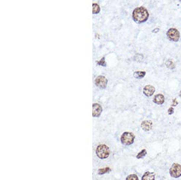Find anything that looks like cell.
I'll use <instances>...</instances> for the list:
<instances>
[{
    "label": "cell",
    "instance_id": "5",
    "mask_svg": "<svg viewBox=\"0 0 181 180\" xmlns=\"http://www.w3.org/2000/svg\"><path fill=\"white\" fill-rule=\"evenodd\" d=\"M180 32L175 28H170L167 32L168 39L173 42H177L180 39Z\"/></svg>",
    "mask_w": 181,
    "mask_h": 180
},
{
    "label": "cell",
    "instance_id": "13",
    "mask_svg": "<svg viewBox=\"0 0 181 180\" xmlns=\"http://www.w3.org/2000/svg\"><path fill=\"white\" fill-rule=\"evenodd\" d=\"M165 64L166 67H167L169 69L173 70V69H175V67H176L175 63H174V61H173V60L171 59H169L167 60V61H165Z\"/></svg>",
    "mask_w": 181,
    "mask_h": 180
},
{
    "label": "cell",
    "instance_id": "19",
    "mask_svg": "<svg viewBox=\"0 0 181 180\" xmlns=\"http://www.w3.org/2000/svg\"><path fill=\"white\" fill-rule=\"evenodd\" d=\"M135 57V58H137L136 60H137V61H140L143 59V55L141 54H137Z\"/></svg>",
    "mask_w": 181,
    "mask_h": 180
},
{
    "label": "cell",
    "instance_id": "15",
    "mask_svg": "<svg viewBox=\"0 0 181 180\" xmlns=\"http://www.w3.org/2000/svg\"><path fill=\"white\" fill-rule=\"evenodd\" d=\"M147 155V151L146 149H143L141 151H140L137 155V159H141Z\"/></svg>",
    "mask_w": 181,
    "mask_h": 180
},
{
    "label": "cell",
    "instance_id": "9",
    "mask_svg": "<svg viewBox=\"0 0 181 180\" xmlns=\"http://www.w3.org/2000/svg\"><path fill=\"white\" fill-rule=\"evenodd\" d=\"M153 123L150 120H145L141 124V129L145 132H148L152 129Z\"/></svg>",
    "mask_w": 181,
    "mask_h": 180
},
{
    "label": "cell",
    "instance_id": "24",
    "mask_svg": "<svg viewBox=\"0 0 181 180\" xmlns=\"http://www.w3.org/2000/svg\"><path fill=\"white\" fill-rule=\"evenodd\" d=\"M180 2H181V1H180Z\"/></svg>",
    "mask_w": 181,
    "mask_h": 180
},
{
    "label": "cell",
    "instance_id": "12",
    "mask_svg": "<svg viewBox=\"0 0 181 180\" xmlns=\"http://www.w3.org/2000/svg\"><path fill=\"white\" fill-rule=\"evenodd\" d=\"M146 74L145 71H137L133 73V76L135 78L137 79H142L143 78Z\"/></svg>",
    "mask_w": 181,
    "mask_h": 180
},
{
    "label": "cell",
    "instance_id": "20",
    "mask_svg": "<svg viewBox=\"0 0 181 180\" xmlns=\"http://www.w3.org/2000/svg\"><path fill=\"white\" fill-rule=\"evenodd\" d=\"M178 104V101L177 100L176 98H174L172 101V106L173 107H176L177 105Z\"/></svg>",
    "mask_w": 181,
    "mask_h": 180
},
{
    "label": "cell",
    "instance_id": "3",
    "mask_svg": "<svg viewBox=\"0 0 181 180\" xmlns=\"http://www.w3.org/2000/svg\"><path fill=\"white\" fill-rule=\"evenodd\" d=\"M135 138V137L133 133L129 132H125L122 134L120 140L123 144L125 146H130L133 143Z\"/></svg>",
    "mask_w": 181,
    "mask_h": 180
},
{
    "label": "cell",
    "instance_id": "6",
    "mask_svg": "<svg viewBox=\"0 0 181 180\" xmlns=\"http://www.w3.org/2000/svg\"><path fill=\"white\" fill-rule=\"evenodd\" d=\"M108 83V79L103 75H100L97 77L95 80L96 85L100 89H105L107 86Z\"/></svg>",
    "mask_w": 181,
    "mask_h": 180
},
{
    "label": "cell",
    "instance_id": "4",
    "mask_svg": "<svg viewBox=\"0 0 181 180\" xmlns=\"http://www.w3.org/2000/svg\"><path fill=\"white\" fill-rule=\"evenodd\" d=\"M169 173L172 178H178L181 176V164L174 163L169 170Z\"/></svg>",
    "mask_w": 181,
    "mask_h": 180
},
{
    "label": "cell",
    "instance_id": "11",
    "mask_svg": "<svg viewBox=\"0 0 181 180\" xmlns=\"http://www.w3.org/2000/svg\"><path fill=\"white\" fill-rule=\"evenodd\" d=\"M141 180H155V174L153 172H146L143 175Z\"/></svg>",
    "mask_w": 181,
    "mask_h": 180
},
{
    "label": "cell",
    "instance_id": "7",
    "mask_svg": "<svg viewBox=\"0 0 181 180\" xmlns=\"http://www.w3.org/2000/svg\"><path fill=\"white\" fill-rule=\"evenodd\" d=\"M143 92L146 97H152L155 92V88L152 85H147L144 87Z\"/></svg>",
    "mask_w": 181,
    "mask_h": 180
},
{
    "label": "cell",
    "instance_id": "8",
    "mask_svg": "<svg viewBox=\"0 0 181 180\" xmlns=\"http://www.w3.org/2000/svg\"><path fill=\"white\" fill-rule=\"evenodd\" d=\"M103 109L101 105L98 103H94L93 105V115L94 117H98L101 112Z\"/></svg>",
    "mask_w": 181,
    "mask_h": 180
},
{
    "label": "cell",
    "instance_id": "23",
    "mask_svg": "<svg viewBox=\"0 0 181 180\" xmlns=\"http://www.w3.org/2000/svg\"><path fill=\"white\" fill-rule=\"evenodd\" d=\"M179 97L181 98V91H180V92H179Z\"/></svg>",
    "mask_w": 181,
    "mask_h": 180
},
{
    "label": "cell",
    "instance_id": "21",
    "mask_svg": "<svg viewBox=\"0 0 181 180\" xmlns=\"http://www.w3.org/2000/svg\"><path fill=\"white\" fill-rule=\"evenodd\" d=\"M174 111V108H172V107H170V108L168 109V113H169V115H172V114H173Z\"/></svg>",
    "mask_w": 181,
    "mask_h": 180
},
{
    "label": "cell",
    "instance_id": "2",
    "mask_svg": "<svg viewBox=\"0 0 181 180\" xmlns=\"http://www.w3.org/2000/svg\"><path fill=\"white\" fill-rule=\"evenodd\" d=\"M96 154L100 159H106L110 155L109 148L105 144H100L96 149Z\"/></svg>",
    "mask_w": 181,
    "mask_h": 180
},
{
    "label": "cell",
    "instance_id": "22",
    "mask_svg": "<svg viewBox=\"0 0 181 180\" xmlns=\"http://www.w3.org/2000/svg\"><path fill=\"white\" fill-rule=\"evenodd\" d=\"M159 31V28H156V29H154L153 31H152V32L153 33H157Z\"/></svg>",
    "mask_w": 181,
    "mask_h": 180
},
{
    "label": "cell",
    "instance_id": "16",
    "mask_svg": "<svg viewBox=\"0 0 181 180\" xmlns=\"http://www.w3.org/2000/svg\"><path fill=\"white\" fill-rule=\"evenodd\" d=\"M110 171H111V169L109 168H103V169H99L98 172V173L99 175H103V174H104L106 173L109 172Z\"/></svg>",
    "mask_w": 181,
    "mask_h": 180
},
{
    "label": "cell",
    "instance_id": "14",
    "mask_svg": "<svg viewBox=\"0 0 181 180\" xmlns=\"http://www.w3.org/2000/svg\"><path fill=\"white\" fill-rule=\"evenodd\" d=\"M100 11V7L99 5L97 3H94L93 4V13L94 14H97Z\"/></svg>",
    "mask_w": 181,
    "mask_h": 180
},
{
    "label": "cell",
    "instance_id": "18",
    "mask_svg": "<svg viewBox=\"0 0 181 180\" xmlns=\"http://www.w3.org/2000/svg\"><path fill=\"white\" fill-rule=\"evenodd\" d=\"M97 64L98 65H100V66H106V62H105V59H104V57L102 58L100 60V61H97Z\"/></svg>",
    "mask_w": 181,
    "mask_h": 180
},
{
    "label": "cell",
    "instance_id": "10",
    "mask_svg": "<svg viewBox=\"0 0 181 180\" xmlns=\"http://www.w3.org/2000/svg\"><path fill=\"white\" fill-rule=\"evenodd\" d=\"M153 101L154 103L158 104V105H161L163 104L165 102V97L164 96V95L161 94H159L156 95L153 99Z\"/></svg>",
    "mask_w": 181,
    "mask_h": 180
},
{
    "label": "cell",
    "instance_id": "1",
    "mask_svg": "<svg viewBox=\"0 0 181 180\" xmlns=\"http://www.w3.org/2000/svg\"><path fill=\"white\" fill-rule=\"evenodd\" d=\"M148 17L149 13L147 9L143 6L135 8L132 12V18L137 23H145Z\"/></svg>",
    "mask_w": 181,
    "mask_h": 180
},
{
    "label": "cell",
    "instance_id": "17",
    "mask_svg": "<svg viewBox=\"0 0 181 180\" xmlns=\"http://www.w3.org/2000/svg\"><path fill=\"white\" fill-rule=\"evenodd\" d=\"M126 180H139V178L137 175L131 174L126 178Z\"/></svg>",
    "mask_w": 181,
    "mask_h": 180
}]
</instances>
